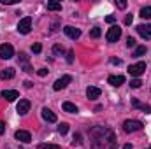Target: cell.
<instances>
[{
	"label": "cell",
	"instance_id": "cell-24",
	"mask_svg": "<svg viewBox=\"0 0 151 149\" xmlns=\"http://www.w3.org/2000/svg\"><path fill=\"white\" fill-rule=\"evenodd\" d=\"M58 132H60L62 135H65V133L69 132V125H67V123H60V126H58Z\"/></svg>",
	"mask_w": 151,
	"mask_h": 149
},
{
	"label": "cell",
	"instance_id": "cell-20",
	"mask_svg": "<svg viewBox=\"0 0 151 149\" xmlns=\"http://www.w3.org/2000/svg\"><path fill=\"white\" fill-rule=\"evenodd\" d=\"M139 14H141V18H144V19H151V5H148V7H142Z\"/></svg>",
	"mask_w": 151,
	"mask_h": 149
},
{
	"label": "cell",
	"instance_id": "cell-8",
	"mask_svg": "<svg viewBox=\"0 0 151 149\" xmlns=\"http://www.w3.org/2000/svg\"><path fill=\"white\" fill-rule=\"evenodd\" d=\"M14 139L19 140V142H23V144H28V142L32 140V135H30V132H27V130H18V132L14 133Z\"/></svg>",
	"mask_w": 151,
	"mask_h": 149
},
{
	"label": "cell",
	"instance_id": "cell-28",
	"mask_svg": "<svg viewBox=\"0 0 151 149\" xmlns=\"http://www.w3.org/2000/svg\"><path fill=\"white\" fill-rule=\"evenodd\" d=\"M19 62H21V63H28V56H27V53H19Z\"/></svg>",
	"mask_w": 151,
	"mask_h": 149
},
{
	"label": "cell",
	"instance_id": "cell-11",
	"mask_svg": "<svg viewBox=\"0 0 151 149\" xmlns=\"http://www.w3.org/2000/svg\"><path fill=\"white\" fill-rule=\"evenodd\" d=\"M100 88H97V86H88L86 88V97L90 98V100H97L99 97H100Z\"/></svg>",
	"mask_w": 151,
	"mask_h": 149
},
{
	"label": "cell",
	"instance_id": "cell-41",
	"mask_svg": "<svg viewBox=\"0 0 151 149\" xmlns=\"http://www.w3.org/2000/svg\"><path fill=\"white\" fill-rule=\"evenodd\" d=\"M123 149H132V144H125V146H123Z\"/></svg>",
	"mask_w": 151,
	"mask_h": 149
},
{
	"label": "cell",
	"instance_id": "cell-31",
	"mask_svg": "<svg viewBox=\"0 0 151 149\" xmlns=\"http://www.w3.org/2000/svg\"><path fill=\"white\" fill-rule=\"evenodd\" d=\"M132 21H134V16H132V14H128V16L125 18V25H132Z\"/></svg>",
	"mask_w": 151,
	"mask_h": 149
},
{
	"label": "cell",
	"instance_id": "cell-13",
	"mask_svg": "<svg viewBox=\"0 0 151 149\" xmlns=\"http://www.w3.org/2000/svg\"><path fill=\"white\" fill-rule=\"evenodd\" d=\"M2 97H4L7 102H12V100H16V98L19 97V93H18L16 90H4V91H2Z\"/></svg>",
	"mask_w": 151,
	"mask_h": 149
},
{
	"label": "cell",
	"instance_id": "cell-21",
	"mask_svg": "<svg viewBox=\"0 0 151 149\" xmlns=\"http://www.w3.org/2000/svg\"><path fill=\"white\" fill-rule=\"evenodd\" d=\"M47 11H60L62 9V4L60 2H47Z\"/></svg>",
	"mask_w": 151,
	"mask_h": 149
},
{
	"label": "cell",
	"instance_id": "cell-2",
	"mask_svg": "<svg viewBox=\"0 0 151 149\" xmlns=\"http://www.w3.org/2000/svg\"><path fill=\"white\" fill-rule=\"evenodd\" d=\"M142 123L141 121H137V119H127L125 123H123V130L127 132V133H134V132H139V130H142Z\"/></svg>",
	"mask_w": 151,
	"mask_h": 149
},
{
	"label": "cell",
	"instance_id": "cell-15",
	"mask_svg": "<svg viewBox=\"0 0 151 149\" xmlns=\"http://www.w3.org/2000/svg\"><path fill=\"white\" fill-rule=\"evenodd\" d=\"M107 82H109L111 86H116V88H119V86L125 82V77H123V75H109Z\"/></svg>",
	"mask_w": 151,
	"mask_h": 149
},
{
	"label": "cell",
	"instance_id": "cell-22",
	"mask_svg": "<svg viewBox=\"0 0 151 149\" xmlns=\"http://www.w3.org/2000/svg\"><path fill=\"white\" fill-rule=\"evenodd\" d=\"M63 53H65L63 46H60V44H55V46H53V54H55V56H62Z\"/></svg>",
	"mask_w": 151,
	"mask_h": 149
},
{
	"label": "cell",
	"instance_id": "cell-37",
	"mask_svg": "<svg viewBox=\"0 0 151 149\" xmlns=\"http://www.w3.org/2000/svg\"><path fill=\"white\" fill-rule=\"evenodd\" d=\"M106 21H107V23H111V25H113L114 21H116V18H114V16H107V18H106Z\"/></svg>",
	"mask_w": 151,
	"mask_h": 149
},
{
	"label": "cell",
	"instance_id": "cell-17",
	"mask_svg": "<svg viewBox=\"0 0 151 149\" xmlns=\"http://www.w3.org/2000/svg\"><path fill=\"white\" fill-rule=\"evenodd\" d=\"M14 75H16V70L11 69V67H9V69H4V70L0 72V77H2L4 81H5V79H12Z\"/></svg>",
	"mask_w": 151,
	"mask_h": 149
},
{
	"label": "cell",
	"instance_id": "cell-34",
	"mask_svg": "<svg viewBox=\"0 0 151 149\" xmlns=\"http://www.w3.org/2000/svg\"><path fill=\"white\" fill-rule=\"evenodd\" d=\"M116 5H118V9H125V7H127V2L119 0V2H116Z\"/></svg>",
	"mask_w": 151,
	"mask_h": 149
},
{
	"label": "cell",
	"instance_id": "cell-12",
	"mask_svg": "<svg viewBox=\"0 0 151 149\" xmlns=\"http://www.w3.org/2000/svg\"><path fill=\"white\" fill-rule=\"evenodd\" d=\"M135 30L142 39H151V25H139Z\"/></svg>",
	"mask_w": 151,
	"mask_h": 149
},
{
	"label": "cell",
	"instance_id": "cell-10",
	"mask_svg": "<svg viewBox=\"0 0 151 149\" xmlns=\"http://www.w3.org/2000/svg\"><path fill=\"white\" fill-rule=\"evenodd\" d=\"M63 32H65V35H67V37L74 39V40L81 37V30H79V28H74V27H70V25H67V27L63 28Z\"/></svg>",
	"mask_w": 151,
	"mask_h": 149
},
{
	"label": "cell",
	"instance_id": "cell-23",
	"mask_svg": "<svg viewBox=\"0 0 151 149\" xmlns=\"http://www.w3.org/2000/svg\"><path fill=\"white\" fill-rule=\"evenodd\" d=\"M100 34H102V30H100L99 27H93V28L90 30V37H93V39H99L100 37Z\"/></svg>",
	"mask_w": 151,
	"mask_h": 149
},
{
	"label": "cell",
	"instance_id": "cell-29",
	"mask_svg": "<svg viewBox=\"0 0 151 149\" xmlns=\"http://www.w3.org/2000/svg\"><path fill=\"white\" fill-rule=\"evenodd\" d=\"M32 51H34V53H40V51H42V46H40V44H34V46H32Z\"/></svg>",
	"mask_w": 151,
	"mask_h": 149
},
{
	"label": "cell",
	"instance_id": "cell-26",
	"mask_svg": "<svg viewBox=\"0 0 151 149\" xmlns=\"http://www.w3.org/2000/svg\"><path fill=\"white\" fill-rule=\"evenodd\" d=\"M141 84H142L141 79H132L130 81V88H141Z\"/></svg>",
	"mask_w": 151,
	"mask_h": 149
},
{
	"label": "cell",
	"instance_id": "cell-1",
	"mask_svg": "<svg viewBox=\"0 0 151 149\" xmlns=\"http://www.w3.org/2000/svg\"><path fill=\"white\" fill-rule=\"evenodd\" d=\"M90 137L93 149H116L114 132L106 126H93L90 130Z\"/></svg>",
	"mask_w": 151,
	"mask_h": 149
},
{
	"label": "cell",
	"instance_id": "cell-39",
	"mask_svg": "<svg viewBox=\"0 0 151 149\" xmlns=\"http://www.w3.org/2000/svg\"><path fill=\"white\" fill-rule=\"evenodd\" d=\"M25 86H27V88H32V86H34V82H32V81H25Z\"/></svg>",
	"mask_w": 151,
	"mask_h": 149
},
{
	"label": "cell",
	"instance_id": "cell-35",
	"mask_svg": "<svg viewBox=\"0 0 151 149\" xmlns=\"http://www.w3.org/2000/svg\"><path fill=\"white\" fill-rule=\"evenodd\" d=\"M74 144H77V146L81 144V135H79V133H76L74 135Z\"/></svg>",
	"mask_w": 151,
	"mask_h": 149
},
{
	"label": "cell",
	"instance_id": "cell-9",
	"mask_svg": "<svg viewBox=\"0 0 151 149\" xmlns=\"http://www.w3.org/2000/svg\"><path fill=\"white\" fill-rule=\"evenodd\" d=\"M30 100H27V98H23V100H19V104H18V107H16V111H18V114L19 116H25L27 112L30 111Z\"/></svg>",
	"mask_w": 151,
	"mask_h": 149
},
{
	"label": "cell",
	"instance_id": "cell-5",
	"mask_svg": "<svg viewBox=\"0 0 151 149\" xmlns=\"http://www.w3.org/2000/svg\"><path fill=\"white\" fill-rule=\"evenodd\" d=\"M70 81H72V77H70V75H62L60 79H56V81H55V84H53V90L60 91V90L67 88V86L70 84Z\"/></svg>",
	"mask_w": 151,
	"mask_h": 149
},
{
	"label": "cell",
	"instance_id": "cell-42",
	"mask_svg": "<svg viewBox=\"0 0 151 149\" xmlns=\"http://www.w3.org/2000/svg\"><path fill=\"white\" fill-rule=\"evenodd\" d=\"M146 149H151V146H150V148H146Z\"/></svg>",
	"mask_w": 151,
	"mask_h": 149
},
{
	"label": "cell",
	"instance_id": "cell-33",
	"mask_svg": "<svg viewBox=\"0 0 151 149\" xmlns=\"http://www.w3.org/2000/svg\"><path fill=\"white\" fill-rule=\"evenodd\" d=\"M23 70H25V72H28V74H30V72H34V69H32L28 63H23Z\"/></svg>",
	"mask_w": 151,
	"mask_h": 149
},
{
	"label": "cell",
	"instance_id": "cell-25",
	"mask_svg": "<svg viewBox=\"0 0 151 149\" xmlns=\"http://www.w3.org/2000/svg\"><path fill=\"white\" fill-rule=\"evenodd\" d=\"M39 149H62L58 144H40Z\"/></svg>",
	"mask_w": 151,
	"mask_h": 149
},
{
	"label": "cell",
	"instance_id": "cell-27",
	"mask_svg": "<svg viewBox=\"0 0 151 149\" xmlns=\"http://www.w3.org/2000/svg\"><path fill=\"white\" fill-rule=\"evenodd\" d=\"M135 44H137V42H135V39H134V37L127 39V46H128V47H135Z\"/></svg>",
	"mask_w": 151,
	"mask_h": 149
},
{
	"label": "cell",
	"instance_id": "cell-38",
	"mask_svg": "<svg viewBox=\"0 0 151 149\" xmlns=\"http://www.w3.org/2000/svg\"><path fill=\"white\" fill-rule=\"evenodd\" d=\"M5 132V125H4V121H0V135Z\"/></svg>",
	"mask_w": 151,
	"mask_h": 149
},
{
	"label": "cell",
	"instance_id": "cell-40",
	"mask_svg": "<svg viewBox=\"0 0 151 149\" xmlns=\"http://www.w3.org/2000/svg\"><path fill=\"white\" fill-rule=\"evenodd\" d=\"M111 63H114V65H119V63H121V60H116V58H113V60H111Z\"/></svg>",
	"mask_w": 151,
	"mask_h": 149
},
{
	"label": "cell",
	"instance_id": "cell-4",
	"mask_svg": "<svg viewBox=\"0 0 151 149\" xmlns=\"http://www.w3.org/2000/svg\"><path fill=\"white\" fill-rule=\"evenodd\" d=\"M121 37V28L119 27H116V25H113L109 30H107V34H106V39H107V42H118V39Z\"/></svg>",
	"mask_w": 151,
	"mask_h": 149
},
{
	"label": "cell",
	"instance_id": "cell-36",
	"mask_svg": "<svg viewBox=\"0 0 151 149\" xmlns=\"http://www.w3.org/2000/svg\"><path fill=\"white\" fill-rule=\"evenodd\" d=\"M2 4H5V5H12V4H16V0H0Z\"/></svg>",
	"mask_w": 151,
	"mask_h": 149
},
{
	"label": "cell",
	"instance_id": "cell-14",
	"mask_svg": "<svg viewBox=\"0 0 151 149\" xmlns=\"http://www.w3.org/2000/svg\"><path fill=\"white\" fill-rule=\"evenodd\" d=\"M42 117H44L47 123H56V114L51 111V109H47V107L42 109Z\"/></svg>",
	"mask_w": 151,
	"mask_h": 149
},
{
	"label": "cell",
	"instance_id": "cell-19",
	"mask_svg": "<svg viewBox=\"0 0 151 149\" xmlns=\"http://www.w3.org/2000/svg\"><path fill=\"white\" fill-rule=\"evenodd\" d=\"M144 54H146V46H137L132 53L134 58H139V56H144Z\"/></svg>",
	"mask_w": 151,
	"mask_h": 149
},
{
	"label": "cell",
	"instance_id": "cell-30",
	"mask_svg": "<svg viewBox=\"0 0 151 149\" xmlns=\"http://www.w3.org/2000/svg\"><path fill=\"white\" fill-rule=\"evenodd\" d=\"M47 72H49L47 69H39V70H37V74L40 75V77H46V75H47Z\"/></svg>",
	"mask_w": 151,
	"mask_h": 149
},
{
	"label": "cell",
	"instance_id": "cell-16",
	"mask_svg": "<svg viewBox=\"0 0 151 149\" xmlns=\"http://www.w3.org/2000/svg\"><path fill=\"white\" fill-rule=\"evenodd\" d=\"M132 107H135V109H141V111H144L146 114L151 112V107L148 104H142V102H139L137 98H132Z\"/></svg>",
	"mask_w": 151,
	"mask_h": 149
},
{
	"label": "cell",
	"instance_id": "cell-3",
	"mask_svg": "<svg viewBox=\"0 0 151 149\" xmlns=\"http://www.w3.org/2000/svg\"><path fill=\"white\" fill-rule=\"evenodd\" d=\"M144 72H146V63L144 62H137V63L128 67V74L132 75L134 79H139V75H142Z\"/></svg>",
	"mask_w": 151,
	"mask_h": 149
},
{
	"label": "cell",
	"instance_id": "cell-32",
	"mask_svg": "<svg viewBox=\"0 0 151 149\" xmlns=\"http://www.w3.org/2000/svg\"><path fill=\"white\" fill-rule=\"evenodd\" d=\"M67 62H69V63L74 62V51H69V54H67Z\"/></svg>",
	"mask_w": 151,
	"mask_h": 149
},
{
	"label": "cell",
	"instance_id": "cell-18",
	"mask_svg": "<svg viewBox=\"0 0 151 149\" xmlns=\"http://www.w3.org/2000/svg\"><path fill=\"white\" fill-rule=\"evenodd\" d=\"M63 111L65 112H70V114H77V107H76L72 102H63Z\"/></svg>",
	"mask_w": 151,
	"mask_h": 149
},
{
	"label": "cell",
	"instance_id": "cell-6",
	"mask_svg": "<svg viewBox=\"0 0 151 149\" xmlns=\"http://www.w3.org/2000/svg\"><path fill=\"white\" fill-rule=\"evenodd\" d=\"M14 56V49L11 44H2L0 46V58L2 60H11Z\"/></svg>",
	"mask_w": 151,
	"mask_h": 149
},
{
	"label": "cell",
	"instance_id": "cell-7",
	"mask_svg": "<svg viewBox=\"0 0 151 149\" xmlns=\"http://www.w3.org/2000/svg\"><path fill=\"white\" fill-rule=\"evenodd\" d=\"M30 28H32V18H23V19H19V23H18V32H19V34H28Z\"/></svg>",
	"mask_w": 151,
	"mask_h": 149
}]
</instances>
